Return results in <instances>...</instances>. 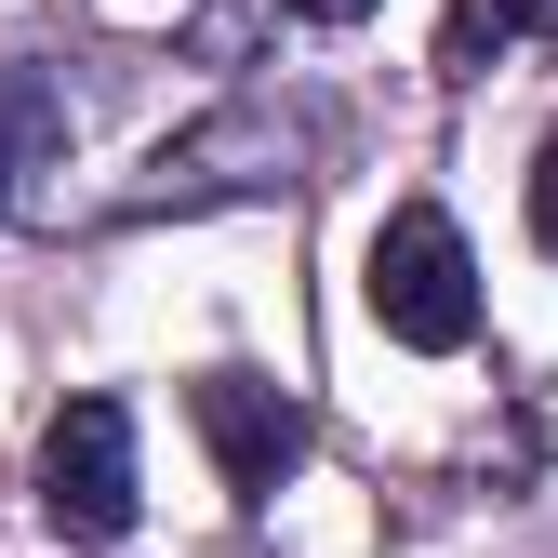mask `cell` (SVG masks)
<instances>
[{
    "instance_id": "1",
    "label": "cell",
    "mask_w": 558,
    "mask_h": 558,
    "mask_svg": "<svg viewBox=\"0 0 558 558\" xmlns=\"http://www.w3.org/2000/svg\"><path fill=\"white\" fill-rule=\"evenodd\" d=\"M319 160H332V120H319V107L240 94V107H214L199 133H173V147L120 186V227H147V214H214V199H279V186H306Z\"/></svg>"
},
{
    "instance_id": "2",
    "label": "cell",
    "mask_w": 558,
    "mask_h": 558,
    "mask_svg": "<svg viewBox=\"0 0 558 558\" xmlns=\"http://www.w3.org/2000/svg\"><path fill=\"white\" fill-rule=\"evenodd\" d=\"M373 332L412 345V360H452V345H478V253L465 227L439 214V199H399V214L373 227Z\"/></svg>"
},
{
    "instance_id": "3",
    "label": "cell",
    "mask_w": 558,
    "mask_h": 558,
    "mask_svg": "<svg viewBox=\"0 0 558 558\" xmlns=\"http://www.w3.org/2000/svg\"><path fill=\"white\" fill-rule=\"evenodd\" d=\"M133 506H147V478H133V412L120 399H66L53 439H40V519L66 545H120Z\"/></svg>"
},
{
    "instance_id": "4",
    "label": "cell",
    "mask_w": 558,
    "mask_h": 558,
    "mask_svg": "<svg viewBox=\"0 0 558 558\" xmlns=\"http://www.w3.org/2000/svg\"><path fill=\"white\" fill-rule=\"evenodd\" d=\"M186 412H199V439H214V465H227V493H240V506H266L279 478L306 465V412L279 399L266 373H240V360H227V373H199Z\"/></svg>"
},
{
    "instance_id": "5",
    "label": "cell",
    "mask_w": 558,
    "mask_h": 558,
    "mask_svg": "<svg viewBox=\"0 0 558 558\" xmlns=\"http://www.w3.org/2000/svg\"><path fill=\"white\" fill-rule=\"evenodd\" d=\"M66 94L40 66H0V214H53V173H66Z\"/></svg>"
},
{
    "instance_id": "6",
    "label": "cell",
    "mask_w": 558,
    "mask_h": 558,
    "mask_svg": "<svg viewBox=\"0 0 558 558\" xmlns=\"http://www.w3.org/2000/svg\"><path fill=\"white\" fill-rule=\"evenodd\" d=\"M558 27V0H452V27H439V81H493V53L545 40Z\"/></svg>"
},
{
    "instance_id": "7",
    "label": "cell",
    "mask_w": 558,
    "mask_h": 558,
    "mask_svg": "<svg viewBox=\"0 0 558 558\" xmlns=\"http://www.w3.org/2000/svg\"><path fill=\"white\" fill-rule=\"evenodd\" d=\"M532 253L558 266V133H545V147H532Z\"/></svg>"
},
{
    "instance_id": "8",
    "label": "cell",
    "mask_w": 558,
    "mask_h": 558,
    "mask_svg": "<svg viewBox=\"0 0 558 558\" xmlns=\"http://www.w3.org/2000/svg\"><path fill=\"white\" fill-rule=\"evenodd\" d=\"M293 14H319V27H360V14H373V0H293Z\"/></svg>"
}]
</instances>
